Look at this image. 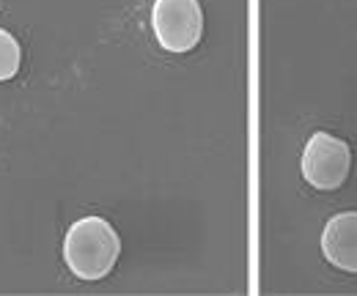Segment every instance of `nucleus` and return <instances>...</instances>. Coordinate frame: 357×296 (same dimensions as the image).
Listing matches in <instances>:
<instances>
[{"label": "nucleus", "instance_id": "nucleus-4", "mask_svg": "<svg viewBox=\"0 0 357 296\" xmlns=\"http://www.w3.org/2000/svg\"><path fill=\"white\" fill-rule=\"evenodd\" d=\"M321 255L335 269L357 274V212L330 217L321 233Z\"/></svg>", "mask_w": 357, "mask_h": 296}, {"label": "nucleus", "instance_id": "nucleus-1", "mask_svg": "<svg viewBox=\"0 0 357 296\" xmlns=\"http://www.w3.org/2000/svg\"><path fill=\"white\" fill-rule=\"evenodd\" d=\"M121 253L119 233L102 217L77 219L63 239V260L77 280H102L113 272Z\"/></svg>", "mask_w": 357, "mask_h": 296}, {"label": "nucleus", "instance_id": "nucleus-2", "mask_svg": "<svg viewBox=\"0 0 357 296\" xmlns=\"http://www.w3.org/2000/svg\"><path fill=\"white\" fill-rule=\"evenodd\" d=\"M303 178L319 192L341 189L352 173V148L330 132H316L303 148Z\"/></svg>", "mask_w": 357, "mask_h": 296}, {"label": "nucleus", "instance_id": "nucleus-5", "mask_svg": "<svg viewBox=\"0 0 357 296\" xmlns=\"http://www.w3.org/2000/svg\"><path fill=\"white\" fill-rule=\"evenodd\" d=\"M20 61H22V52H20L17 39L0 28V83L11 80L20 72Z\"/></svg>", "mask_w": 357, "mask_h": 296}, {"label": "nucleus", "instance_id": "nucleus-3", "mask_svg": "<svg viewBox=\"0 0 357 296\" xmlns=\"http://www.w3.org/2000/svg\"><path fill=\"white\" fill-rule=\"evenodd\" d=\"M154 36L168 52H190L204 36V11L198 0H154Z\"/></svg>", "mask_w": 357, "mask_h": 296}]
</instances>
